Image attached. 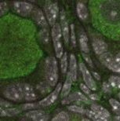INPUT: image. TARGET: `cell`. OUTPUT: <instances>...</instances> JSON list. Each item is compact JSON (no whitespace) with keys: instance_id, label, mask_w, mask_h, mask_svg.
Wrapping results in <instances>:
<instances>
[{"instance_id":"cell-1","label":"cell","mask_w":120,"mask_h":121,"mask_svg":"<svg viewBox=\"0 0 120 121\" xmlns=\"http://www.w3.org/2000/svg\"><path fill=\"white\" fill-rule=\"evenodd\" d=\"M96 27L107 36L120 39V0H90Z\"/></svg>"},{"instance_id":"cell-2","label":"cell","mask_w":120,"mask_h":121,"mask_svg":"<svg viewBox=\"0 0 120 121\" xmlns=\"http://www.w3.org/2000/svg\"><path fill=\"white\" fill-rule=\"evenodd\" d=\"M46 79L52 86H54L58 80V69L56 58L54 57H48L45 61Z\"/></svg>"},{"instance_id":"cell-3","label":"cell","mask_w":120,"mask_h":121,"mask_svg":"<svg viewBox=\"0 0 120 121\" xmlns=\"http://www.w3.org/2000/svg\"><path fill=\"white\" fill-rule=\"evenodd\" d=\"M3 95L6 98L13 101H21L24 99V94L21 88V84H14L9 85L3 91Z\"/></svg>"},{"instance_id":"cell-4","label":"cell","mask_w":120,"mask_h":121,"mask_svg":"<svg viewBox=\"0 0 120 121\" xmlns=\"http://www.w3.org/2000/svg\"><path fill=\"white\" fill-rule=\"evenodd\" d=\"M13 11L19 16L22 17H27L32 13V11L34 10L35 8L30 2L25 1H17L13 2Z\"/></svg>"},{"instance_id":"cell-5","label":"cell","mask_w":120,"mask_h":121,"mask_svg":"<svg viewBox=\"0 0 120 121\" xmlns=\"http://www.w3.org/2000/svg\"><path fill=\"white\" fill-rule=\"evenodd\" d=\"M58 6L56 3L48 2L45 6V14L50 25L54 26L56 24V20L58 16Z\"/></svg>"},{"instance_id":"cell-6","label":"cell","mask_w":120,"mask_h":121,"mask_svg":"<svg viewBox=\"0 0 120 121\" xmlns=\"http://www.w3.org/2000/svg\"><path fill=\"white\" fill-rule=\"evenodd\" d=\"M79 69L83 75V79L85 83L90 87L92 91H96L97 90V85L94 81V79H93L92 75L90 74V71L88 70V69L85 66V65L83 62L79 63Z\"/></svg>"},{"instance_id":"cell-7","label":"cell","mask_w":120,"mask_h":121,"mask_svg":"<svg viewBox=\"0 0 120 121\" xmlns=\"http://www.w3.org/2000/svg\"><path fill=\"white\" fill-rule=\"evenodd\" d=\"M61 88H62V84L59 83L57 85L55 90L50 94H49L46 98L42 99V101H40L39 105L40 106H42V107H46V106H49L50 105H52L53 103H54V101L58 98L59 93L61 91Z\"/></svg>"},{"instance_id":"cell-8","label":"cell","mask_w":120,"mask_h":121,"mask_svg":"<svg viewBox=\"0 0 120 121\" xmlns=\"http://www.w3.org/2000/svg\"><path fill=\"white\" fill-rule=\"evenodd\" d=\"M71 101H83V102L85 103H90L89 98H86L83 93L79 91L74 92L72 94H68L67 97L64 98L61 102L63 105H68V104L71 103Z\"/></svg>"},{"instance_id":"cell-9","label":"cell","mask_w":120,"mask_h":121,"mask_svg":"<svg viewBox=\"0 0 120 121\" xmlns=\"http://www.w3.org/2000/svg\"><path fill=\"white\" fill-rule=\"evenodd\" d=\"M61 25L63 39L64 40L65 44L68 45L69 39H70V28L68 27V21L66 20V15L64 10H61Z\"/></svg>"},{"instance_id":"cell-10","label":"cell","mask_w":120,"mask_h":121,"mask_svg":"<svg viewBox=\"0 0 120 121\" xmlns=\"http://www.w3.org/2000/svg\"><path fill=\"white\" fill-rule=\"evenodd\" d=\"M28 119H31L35 121H46L49 120L50 116L46 114V112L42 110L33 109L32 111L27 112L25 114Z\"/></svg>"},{"instance_id":"cell-11","label":"cell","mask_w":120,"mask_h":121,"mask_svg":"<svg viewBox=\"0 0 120 121\" xmlns=\"http://www.w3.org/2000/svg\"><path fill=\"white\" fill-rule=\"evenodd\" d=\"M21 88H22L24 99L27 101H32L36 99V94H35L33 87L30 84L28 83H21Z\"/></svg>"},{"instance_id":"cell-12","label":"cell","mask_w":120,"mask_h":121,"mask_svg":"<svg viewBox=\"0 0 120 121\" xmlns=\"http://www.w3.org/2000/svg\"><path fill=\"white\" fill-rule=\"evenodd\" d=\"M32 17L34 19V21L39 25L40 27L42 28H47L48 23L46 19V17L43 13V12L40 9H34V10L32 11Z\"/></svg>"},{"instance_id":"cell-13","label":"cell","mask_w":120,"mask_h":121,"mask_svg":"<svg viewBox=\"0 0 120 121\" xmlns=\"http://www.w3.org/2000/svg\"><path fill=\"white\" fill-rule=\"evenodd\" d=\"M92 46L94 52L98 55L106 52L108 50V44L104 41L100 39H93Z\"/></svg>"},{"instance_id":"cell-14","label":"cell","mask_w":120,"mask_h":121,"mask_svg":"<svg viewBox=\"0 0 120 121\" xmlns=\"http://www.w3.org/2000/svg\"><path fill=\"white\" fill-rule=\"evenodd\" d=\"M72 76L70 73V72L67 74V78L65 79V82H64V85L62 86L61 88V98H65L69 94L71 91V85H72Z\"/></svg>"},{"instance_id":"cell-15","label":"cell","mask_w":120,"mask_h":121,"mask_svg":"<svg viewBox=\"0 0 120 121\" xmlns=\"http://www.w3.org/2000/svg\"><path fill=\"white\" fill-rule=\"evenodd\" d=\"M114 58L115 57L112 56V54L111 53L107 52V51L99 55V59L100 60V62L109 69H111V68L112 66Z\"/></svg>"},{"instance_id":"cell-16","label":"cell","mask_w":120,"mask_h":121,"mask_svg":"<svg viewBox=\"0 0 120 121\" xmlns=\"http://www.w3.org/2000/svg\"><path fill=\"white\" fill-rule=\"evenodd\" d=\"M76 11H77V14L81 20L86 21L89 17V12L87 7L83 2H79L76 6Z\"/></svg>"},{"instance_id":"cell-17","label":"cell","mask_w":120,"mask_h":121,"mask_svg":"<svg viewBox=\"0 0 120 121\" xmlns=\"http://www.w3.org/2000/svg\"><path fill=\"white\" fill-rule=\"evenodd\" d=\"M69 72L72 76L73 81H76L77 79V61H76L75 56L74 54L70 55L69 59Z\"/></svg>"},{"instance_id":"cell-18","label":"cell","mask_w":120,"mask_h":121,"mask_svg":"<svg viewBox=\"0 0 120 121\" xmlns=\"http://www.w3.org/2000/svg\"><path fill=\"white\" fill-rule=\"evenodd\" d=\"M91 109L93 111H94L95 112H97V114H99L100 116H101L102 117L106 118V119L108 120L110 118V113L108 111L106 108L102 107L99 105H96V104H91Z\"/></svg>"},{"instance_id":"cell-19","label":"cell","mask_w":120,"mask_h":121,"mask_svg":"<svg viewBox=\"0 0 120 121\" xmlns=\"http://www.w3.org/2000/svg\"><path fill=\"white\" fill-rule=\"evenodd\" d=\"M79 46L82 51L88 54L89 51H90L88 46V38L86 33L83 32V31H81L79 34Z\"/></svg>"},{"instance_id":"cell-20","label":"cell","mask_w":120,"mask_h":121,"mask_svg":"<svg viewBox=\"0 0 120 121\" xmlns=\"http://www.w3.org/2000/svg\"><path fill=\"white\" fill-rule=\"evenodd\" d=\"M51 36H52L53 41L61 40V37L63 36V35H62L61 26L58 23H56L53 26L52 31H51Z\"/></svg>"},{"instance_id":"cell-21","label":"cell","mask_w":120,"mask_h":121,"mask_svg":"<svg viewBox=\"0 0 120 121\" xmlns=\"http://www.w3.org/2000/svg\"><path fill=\"white\" fill-rule=\"evenodd\" d=\"M1 117H13L15 115H17L21 112V111L17 108H6V109H2V108H0Z\"/></svg>"},{"instance_id":"cell-22","label":"cell","mask_w":120,"mask_h":121,"mask_svg":"<svg viewBox=\"0 0 120 121\" xmlns=\"http://www.w3.org/2000/svg\"><path fill=\"white\" fill-rule=\"evenodd\" d=\"M86 116H87V117L90 118V119L93 120H95V121H105V120H108L106 118H104L102 117L101 116H100L99 114H97V112H95L94 111H93L92 109L90 110H86L85 111V114Z\"/></svg>"},{"instance_id":"cell-23","label":"cell","mask_w":120,"mask_h":121,"mask_svg":"<svg viewBox=\"0 0 120 121\" xmlns=\"http://www.w3.org/2000/svg\"><path fill=\"white\" fill-rule=\"evenodd\" d=\"M53 42H54V47L55 50V54H56V57L57 58H61V57L64 54V49L61 40L53 41Z\"/></svg>"},{"instance_id":"cell-24","label":"cell","mask_w":120,"mask_h":121,"mask_svg":"<svg viewBox=\"0 0 120 121\" xmlns=\"http://www.w3.org/2000/svg\"><path fill=\"white\" fill-rule=\"evenodd\" d=\"M51 86H52L46 81L40 83L39 85H37V89L42 94H47L51 91Z\"/></svg>"},{"instance_id":"cell-25","label":"cell","mask_w":120,"mask_h":121,"mask_svg":"<svg viewBox=\"0 0 120 121\" xmlns=\"http://www.w3.org/2000/svg\"><path fill=\"white\" fill-rule=\"evenodd\" d=\"M39 40L42 43H48L50 41V34L46 28H43L39 34Z\"/></svg>"},{"instance_id":"cell-26","label":"cell","mask_w":120,"mask_h":121,"mask_svg":"<svg viewBox=\"0 0 120 121\" xmlns=\"http://www.w3.org/2000/svg\"><path fill=\"white\" fill-rule=\"evenodd\" d=\"M111 70L113 71L114 72L120 73V53H119V54L115 57Z\"/></svg>"},{"instance_id":"cell-27","label":"cell","mask_w":120,"mask_h":121,"mask_svg":"<svg viewBox=\"0 0 120 121\" xmlns=\"http://www.w3.org/2000/svg\"><path fill=\"white\" fill-rule=\"evenodd\" d=\"M68 66V55L67 53H64L63 56L61 57V72L63 74H65L67 72V69Z\"/></svg>"},{"instance_id":"cell-28","label":"cell","mask_w":120,"mask_h":121,"mask_svg":"<svg viewBox=\"0 0 120 121\" xmlns=\"http://www.w3.org/2000/svg\"><path fill=\"white\" fill-rule=\"evenodd\" d=\"M70 120L69 115L66 112H61L53 118V121H68Z\"/></svg>"},{"instance_id":"cell-29","label":"cell","mask_w":120,"mask_h":121,"mask_svg":"<svg viewBox=\"0 0 120 121\" xmlns=\"http://www.w3.org/2000/svg\"><path fill=\"white\" fill-rule=\"evenodd\" d=\"M109 103H110V105H111L114 112L117 113V114L120 115V102L119 101L116 100V99L111 98L109 100Z\"/></svg>"},{"instance_id":"cell-30","label":"cell","mask_w":120,"mask_h":121,"mask_svg":"<svg viewBox=\"0 0 120 121\" xmlns=\"http://www.w3.org/2000/svg\"><path fill=\"white\" fill-rule=\"evenodd\" d=\"M109 83L111 84L112 87L120 89V76H112L109 78Z\"/></svg>"},{"instance_id":"cell-31","label":"cell","mask_w":120,"mask_h":121,"mask_svg":"<svg viewBox=\"0 0 120 121\" xmlns=\"http://www.w3.org/2000/svg\"><path fill=\"white\" fill-rule=\"evenodd\" d=\"M70 40L73 47L76 46V37H75V25L71 24L70 26Z\"/></svg>"},{"instance_id":"cell-32","label":"cell","mask_w":120,"mask_h":121,"mask_svg":"<svg viewBox=\"0 0 120 121\" xmlns=\"http://www.w3.org/2000/svg\"><path fill=\"white\" fill-rule=\"evenodd\" d=\"M68 109L70 110L71 112H76V113H80V114H85L86 109H84L82 107L77 105H69L68 106Z\"/></svg>"},{"instance_id":"cell-33","label":"cell","mask_w":120,"mask_h":121,"mask_svg":"<svg viewBox=\"0 0 120 121\" xmlns=\"http://www.w3.org/2000/svg\"><path fill=\"white\" fill-rule=\"evenodd\" d=\"M39 106H40L39 105H38L37 104H34V103H26L24 104L21 106V108L22 110H33L37 108Z\"/></svg>"},{"instance_id":"cell-34","label":"cell","mask_w":120,"mask_h":121,"mask_svg":"<svg viewBox=\"0 0 120 121\" xmlns=\"http://www.w3.org/2000/svg\"><path fill=\"white\" fill-rule=\"evenodd\" d=\"M8 11H9L8 4L6 2H2L0 3V15H1V17L4 16Z\"/></svg>"},{"instance_id":"cell-35","label":"cell","mask_w":120,"mask_h":121,"mask_svg":"<svg viewBox=\"0 0 120 121\" xmlns=\"http://www.w3.org/2000/svg\"><path fill=\"white\" fill-rule=\"evenodd\" d=\"M102 90L104 93L110 94L112 92V85L109 83L104 82V83H103V85H102Z\"/></svg>"},{"instance_id":"cell-36","label":"cell","mask_w":120,"mask_h":121,"mask_svg":"<svg viewBox=\"0 0 120 121\" xmlns=\"http://www.w3.org/2000/svg\"><path fill=\"white\" fill-rule=\"evenodd\" d=\"M82 55H83V57L84 58V60H86V63L90 65V66L91 68H94V65H93V63L92 61V60H91V58L90 57V56L87 54V53H84L83 52V54H82Z\"/></svg>"},{"instance_id":"cell-37","label":"cell","mask_w":120,"mask_h":121,"mask_svg":"<svg viewBox=\"0 0 120 121\" xmlns=\"http://www.w3.org/2000/svg\"><path fill=\"white\" fill-rule=\"evenodd\" d=\"M80 89H81L82 91H83L84 94H90V90H91V89L89 87V86L86 85V84L81 83L80 84Z\"/></svg>"},{"instance_id":"cell-38","label":"cell","mask_w":120,"mask_h":121,"mask_svg":"<svg viewBox=\"0 0 120 121\" xmlns=\"http://www.w3.org/2000/svg\"><path fill=\"white\" fill-rule=\"evenodd\" d=\"M0 105H1V107H4V108H10L12 106L11 103H9L8 101H6L4 100L0 101Z\"/></svg>"},{"instance_id":"cell-39","label":"cell","mask_w":120,"mask_h":121,"mask_svg":"<svg viewBox=\"0 0 120 121\" xmlns=\"http://www.w3.org/2000/svg\"><path fill=\"white\" fill-rule=\"evenodd\" d=\"M89 97H90V98L91 100H93V101H98L100 99L99 96L97 95L96 94H89Z\"/></svg>"},{"instance_id":"cell-40","label":"cell","mask_w":120,"mask_h":121,"mask_svg":"<svg viewBox=\"0 0 120 121\" xmlns=\"http://www.w3.org/2000/svg\"><path fill=\"white\" fill-rule=\"evenodd\" d=\"M92 74H93V77L96 79H97V80H100V75L97 73V72H92Z\"/></svg>"},{"instance_id":"cell-41","label":"cell","mask_w":120,"mask_h":121,"mask_svg":"<svg viewBox=\"0 0 120 121\" xmlns=\"http://www.w3.org/2000/svg\"><path fill=\"white\" fill-rule=\"evenodd\" d=\"M115 120L117 121H120V116H117V117H115Z\"/></svg>"},{"instance_id":"cell-42","label":"cell","mask_w":120,"mask_h":121,"mask_svg":"<svg viewBox=\"0 0 120 121\" xmlns=\"http://www.w3.org/2000/svg\"><path fill=\"white\" fill-rule=\"evenodd\" d=\"M28 1H36V0H28ZM45 1H47V2H50V0H45Z\"/></svg>"},{"instance_id":"cell-43","label":"cell","mask_w":120,"mask_h":121,"mask_svg":"<svg viewBox=\"0 0 120 121\" xmlns=\"http://www.w3.org/2000/svg\"><path fill=\"white\" fill-rule=\"evenodd\" d=\"M118 97H119V98L120 99V93H119V94H118Z\"/></svg>"},{"instance_id":"cell-44","label":"cell","mask_w":120,"mask_h":121,"mask_svg":"<svg viewBox=\"0 0 120 121\" xmlns=\"http://www.w3.org/2000/svg\"><path fill=\"white\" fill-rule=\"evenodd\" d=\"M80 1H85V0H80Z\"/></svg>"}]
</instances>
